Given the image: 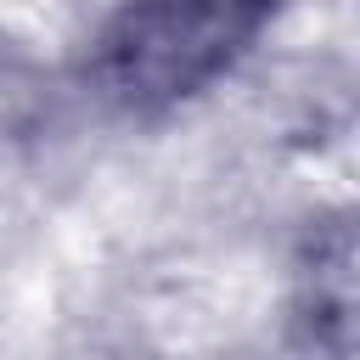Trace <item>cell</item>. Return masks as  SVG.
<instances>
[{"label": "cell", "mask_w": 360, "mask_h": 360, "mask_svg": "<svg viewBox=\"0 0 360 360\" xmlns=\"http://www.w3.org/2000/svg\"><path fill=\"white\" fill-rule=\"evenodd\" d=\"M276 0H124L90 39V90L129 112L163 118L214 90L264 34Z\"/></svg>", "instance_id": "cell-1"}, {"label": "cell", "mask_w": 360, "mask_h": 360, "mask_svg": "<svg viewBox=\"0 0 360 360\" xmlns=\"http://www.w3.org/2000/svg\"><path fill=\"white\" fill-rule=\"evenodd\" d=\"M292 309H298V332L326 360H349L354 349V225L349 214L315 219V231L304 236L298 276H292Z\"/></svg>", "instance_id": "cell-2"}]
</instances>
